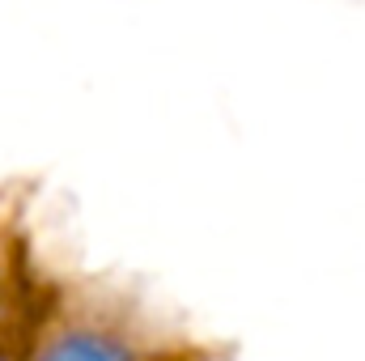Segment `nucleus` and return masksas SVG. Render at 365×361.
I'll list each match as a JSON object with an SVG mask.
<instances>
[{"label": "nucleus", "mask_w": 365, "mask_h": 361, "mask_svg": "<svg viewBox=\"0 0 365 361\" xmlns=\"http://www.w3.org/2000/svg\"><path fill=\"white\" fill-rule=\"evenodd\" d=\"M38 361H136V357L119 340H110V336L73 332V336H60Z\"/></svg>", "instance_id": "nucleus-1"}]
</instances>
